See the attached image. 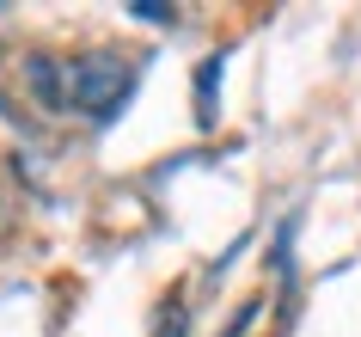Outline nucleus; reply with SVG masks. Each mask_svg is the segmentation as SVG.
Returning a JSON list of instances; mask_svg holds the SVG:
<instances>
[{"label": "nucleus", "mask_w": 361, "mask_h": 337, "mask_svg": "<svg viewBox=\"0 0 361 337\" xmlns=\"http://www.w3.org/2000/svg\"><path fill=\"white\" fill-rule=\"evenodd\" d=\"M25 93L43 111H61V56H25Z\"/></svg>", "instance_id": "obj_2"}, {"label": "nucleus", "mask_w": 361, "mask_h": 337, "mask_svg": "<svg viewBox=\"0 0 361 337\" xmlns=\"http://www.w3.org/2000/svg\"><path fill=\"white\" fill-rule=\"evenodd\" d=\"M214 80H221V56H209L202 74H196V123H202V129L214 123Z\"/></svg>", "instance_id": "obj_3"}, {"label": "nucleus", "mask_w": 361, "mask_h": 337, "mask_svg": "<svg viewBox=\"0 0 361 337\" xmlns=\"http://www.w3.org/2000/svg\"><path fill=\"white\" fill-rule=\"evenodd\" d=\"M135 93V61L116 49H92V56H61V111L74 117H104L123 111V98Z\"/></svg>", "instance_id": "obj_1"}, {"label": "nucleus", "mask_w": 361, "mask_h": 337, "mask_svg": "<svg viewBox=\"0 0 361 337\" xmlns=\"http://www.w3.org/2000/svg\"><path fill=\"white\" fill-rule=\"evenodd\" d=\"M129 13H135V19H147V25H171L166 0H129Z\"/></svg>", "instance_id": "obj_4"}]
</instances>
